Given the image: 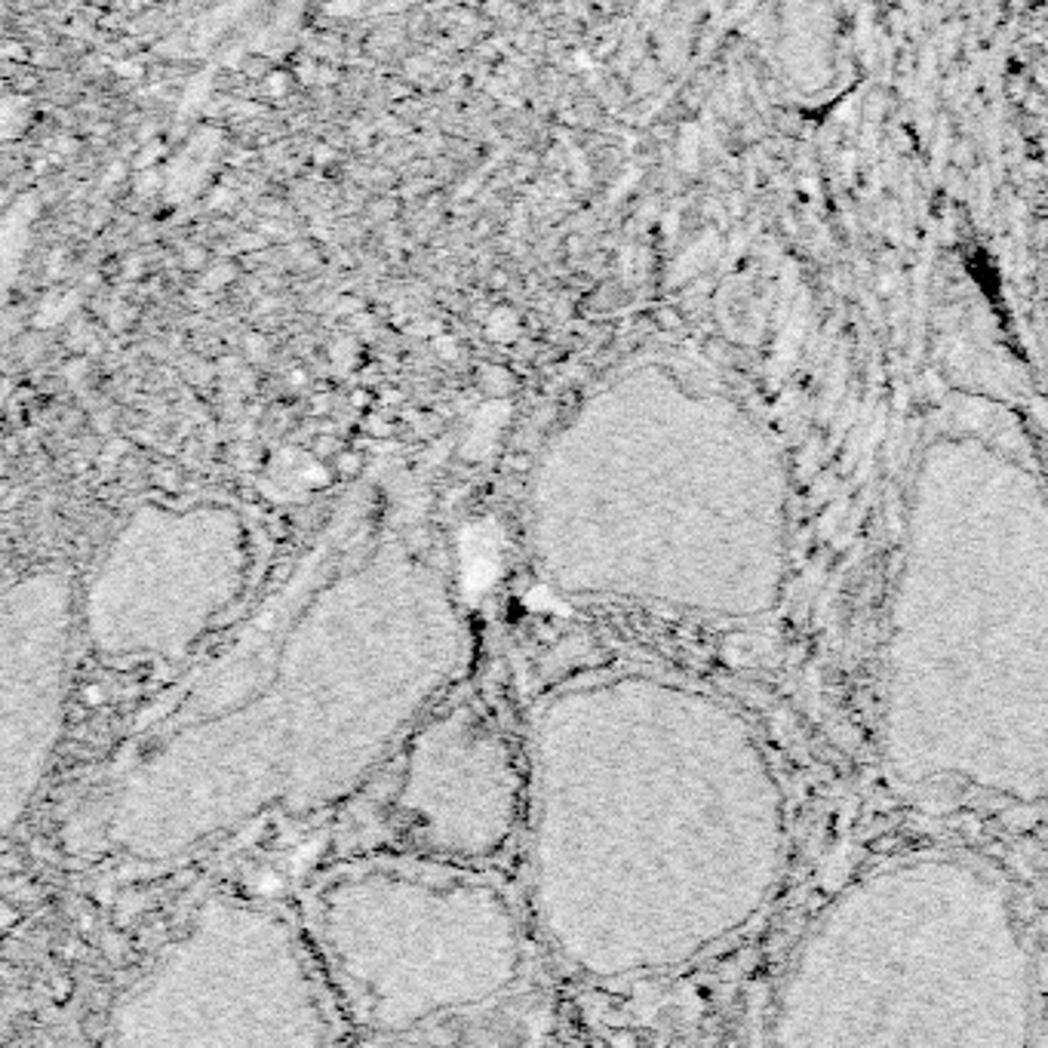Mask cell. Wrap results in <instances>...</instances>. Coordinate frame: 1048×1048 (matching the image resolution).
I'll return each instance as SVG.
<instances>
[{"label": "cell", "instance_id": "6da1fadb", "mask_svg": "<svg viewBox=\"0 0 1048 1048\" xmlns=\"http://www.w3.org/2000/svg\"><path fill=\"white\" fill-rule=\"evenodd\" d=\"M489 335L492 338H513L517 335V317L511 311H495L489 320Z\"/></svg>", "mask_w": 1048, "mask_h": 1048}, {"label": "cell", "instance_id": "7a4b0ae2", "mask_svg": "<svg viewBox=\"0 0 1048 1048\" xmlns=\"http://www.w3.org/2000/svg\"><path fill=\"white\" fill-rule=\"evenodd\" d=\"M363 468V459L357 452H348V455H338V471L344 473V477H351V473H360Z\"/></svg>", "mask_w": 1048, "mask_h": 1048}, {"label": "cell", "instance_id": "3957f363", "mask_svg": "<svg viewBox=\"0 0 1048 1048\" xmlns=\"http://www.w3.org/2000/svg\"><path fill=\"white\" fill-rule=\"evenodd\" d=\"M434 348H437L439 357H446V360L459 357V344H455V338H450V335H439L434 342Z\"/></svg>", "mask_w": 1048, "mask_h": 1048}, {"label": "cell", "instance_id": "277c9868", "mask_svg": "<svg viewBox=\"0 0 1048 1048\" xmlns=\"http://www.w3.org/2000/svg\"><path fill=\"white\" fill-rule=\"evenodd\" d=\"M157 480H160V486H175V483H179V473H175V471H160Z\"/></svg>", "mask_w": 1048, "mask_h": 1048}, {"label": "cell", "instance_id": "5b68a950", "mask_svg": "<svg viewBox=\"0 0 1048 1048\" xmlns=\"http://www.w3.org/2000/svg\"><path fill=\"white\" fill-rule=\"evenodd\" d=\"M83 698H87V704H99V701H101V689L99 686H90L87 692H83Z\"/></svg>", "mask_w": 1048, "mask_h": 1048}, {"label": "cell", "instance_id": "8992f818", "mask_svg": "<svg viewBox=\"0 0 1048 1048\" xmlns=\"http://www.w3.org/2000/svg\"><path fill=\"white\" fill-rule=\"evenodd\" d=\"M268 90H274V92H283V90H286V80H283V74H274V80H268Z\"/></svg>", "mask_w": 1048, "mask_h": 1048}, {"label": "cell", "instance_id": "52a82bcc", "mask_svg": "<svg viewBox=\"0 0 1048 1048\" xmlns=\"http://www.w3.org/2000/svg\"><path fill=\"white\" fill-rule=\"evenodd\" d=\"M200 261H203V252H188V268L200 265Z\"/></svg>", "mask_w": 1048, "mask_h": 1048}]
</instances>
